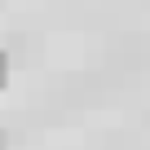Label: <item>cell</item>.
Instances as JSON below:
<instances>
[{"instance_id": "obj_1", "label": "cell", "mask_w": 150, "mask_h": 150, "mask_svg": "<svg viewBox=\"0 0 150 150\" xmlns=\"http://www.w3.org/2000/svg\"><path fill=\"white\" fill-rule=\"evenodd\" d=\"M5 80H9V53L0 49V88H5Z\"/></svg>"}]
</instances>
